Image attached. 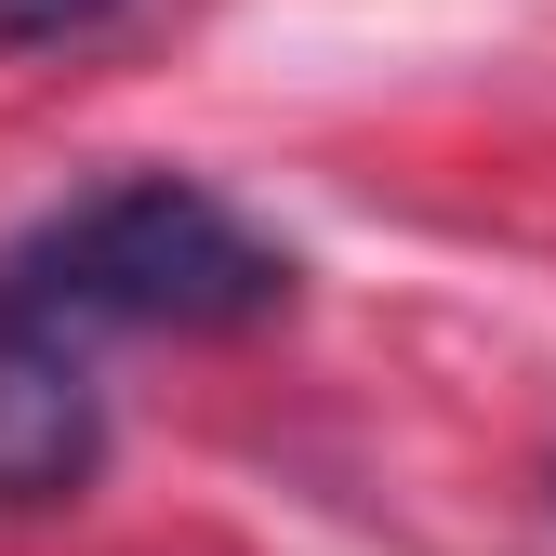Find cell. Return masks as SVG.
<instances>
[{"mask_svg": "<svg viewBox=\"0 0 556 556\" xmlns=\"http://www.w3.org/2000/svg\"><path fill=\"white\" fill-rule=\"evenodd\" d=\"M0 305L106 344V331H252L292 305V252H278L239 199H213L199 173H119L93 199L40 213L0 252Z\"/></svg>", "mask_w": 556, "mask_h": 556, "instance_id": "cell-1", "label": "cell"}, {"mask_svg": "<svg viewBox=\"0 0 556 556\" xmlns=\"http://www.w3.org/2000/svg\"><path fill=\"white\" fill-rule=\"evenodd\" d=\"M106 464V384H93V344H66L40 318L0 305V517H40V504H80Z\"/></svg>", "mask_w": 556, "mask_h": 556, "instance_id": "cell-2", "label": "cell"}, {"mask_svg": "<svg viewBox=\"0 0 556 556\" xmlns=\"http://www.w3.org/2000/svg\"><path fill=\"white\" fill-rule=\"evenodd\" d=\"M132 0H0V53H53V40H93L119 27Z\"/></svg>", "mask_w": 556, "mask_h": 556, "instance_id": "cell-3", "label": "cell"}]
</instances>
